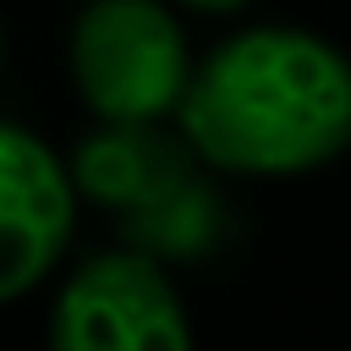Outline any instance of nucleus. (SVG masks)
Here are the masks:
<instances>
[{
	"label": "nucleus",
	"mask_w": 351,
	"mask_h": 351,
	"mask_svg": "<svg viewBox=\"0 0 351 351\" xmlns=\"http://www.w3.org/2000/svg\"><path fill=\"white\" fill-rule=\"evenodd\" d=\"M176 132L225 176H307L351 148V60L307 27H247L192 60Z\"/></svg>",
	"instance_id": "f257e3e1"
},
{
	"label": "nucleus",
	"mask_w": 351,
	"mask_h": 351,
	"mask_svg": "<svg viewBox=\"0 0 351 351\" xmlns=\"http://www.w3.org/2000/svg\"><path fill=\"white\" fill-rule=\"evenodd\" d=\"M77 203L82 197L66 176V159L27 126L0 121V307L60 269Z\"/></svg>",
	"instance_id": "20e7f679"
},
{
	"label": "nucleus",
	"mask_w": 351,
	"mask_h": 351,
	"mask_svg": "<svg viewBox=\"0 0 351 351\" xmlns=\"http://www.w3.org/2000/svg\"><path fill=\"white\" fill-rule=\"evenodd\" d=\"M170 5H181V11H203V16H236V11H247L252 0H170Z\"/></svg>",
	"instance_id": "0eeeda50"
},
{
	"label": "nucleus",
	"mask_w": 351,
	"mask_h": 351,
	"mask_svg": "<svg viewBox=\"0 0 351 351\" xmlns=\"http://www.w3.org/2000/svg\"><path fill=\"white\" fill-rule=\"evenodd\" d=\"M236 236V208L230 197L214 186V170H192L181 186H170L165 197H154L148 208L121 214V241L148 252L154 263H203L214 252H225Z\"/></svg>",
	"instance_id": "423d86ee"
},
{
	"label": "nucleus",
	"mask_w": 351,
	"mask_h": 351,
	"mask_svg": "<svg viewBox=\"0 0 351 351\" xmlns=\"http://www.w3.org/2000/svg\"><path fill=\"white\" fill-rule=\"evenodd\" d=\"M192 170H203V159L170 121H99V132H88L66 159L77 197L110 208L115 219L132 208H148L154 197L181 186Z\"/></svg>",
	"instance_id": "39448f33"
},
{
	"label": "nucleus",
	"mask_w": 351,
	"mask_h": 351,
	"mask_svg": "<svg viewBox=\"0 0 351 351\" xmlns=\"http://www.w3.org/2000/svg\"><path fill=\"white\" fill-rule=\"evenodd\" d=\"M71 82L99 121H170L192 49L170 0H88L71 22Z\"/></svg>",
	"instance_id": "f03ea898"
},
{
	"label": "nucleus",
	"mask_w": 351,
	"mask_h": 351,
	"mask_svg": "<svg viewBox=\"0 0 351 351\" xmlns=\"http://www.w3.org/2000/svg\"><path fill=\"white\" fill-rule=\"evenodd\" d=\"M0 71H5V27H0Z\"/></svg>",
	"instance_id": "6e6552de"
},
{
	"label": "nucleus",
	"mask_w": 351,
	"mask_h": 351,
	"mask_svg": "<svg viewBox=\"0 0 351 351\" xmlns=\"http://www.w3.org/2000/svg\"><path fill=\"white\" fill-rule=\"evenodd\" d=\"M49 351H192L170 269L126 241L88 252L55 291Z\"/></svg>",
	"instance_id": "7ed1b4c3"
}]
</instances>
